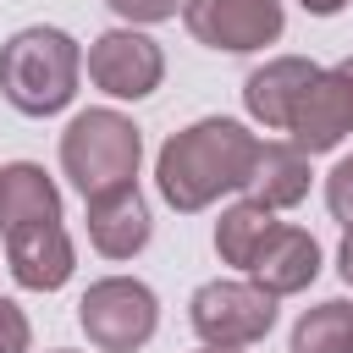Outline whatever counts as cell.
<instances>
[{
  "instance_id": "6da1fadb",
  "label": "cell",
  "mask_w": 353,
  "mask_h": 353,
  "mask_svg": "<svg viewBox=\"0 0 353 353\" xmlns=\"http://www.w3.org/2000/svg\"><path fill=\"white\" fill-rule=\"evenodd\" d=\"M254 154H259V138L232 121V116H204L182 132H171L160 143V160H154V182H160V199L176 210V215H193V210H210L221 193L243 188L248 171H254Z\"/></svg>"
},
{
  "instance_id": "7a4b0ae2",
  "label": "cell",
  "mask_w": 353,
  "mask_h": 353,
  "mask_svg": "<svg viewBox=\"0 0 353 353\" xmlns=\"http://www.w3.org/2000/svg\"><path fill=\"white\" fill-rule=\"evenodd\" d=\"M83 50L61 28H22L0 44V94L22 116H55L72 105Z\"/></svg>"
},
{
  "instance_id": "3957f363",
  "label": "cell",
  "mask_w": 353,
  "mask_h": 353,
  "mask_svg": "<svg viewBox=\"0 0 353 353\" xmlns=\"http://www.w3.org/2000/svg\"><path fill=\"white\" fill-rule=\"evenodd\" d=\"M138 154H143V132L121 110H83L61 132V171L72 176V188L83 199L132 188Z\"/></svg>"
},
{
  "instance_id": "277c9868",
  "label": "cell",
  "mask_w": 353,
  "mask_h": 353,
  "mask_svg": "<svg viewBox=\"0 0 353 353\" xmlns=\"http://www.w3.org/2000/svg\"><path fill=\"white\" fill-rule=\"evenodd\" d=\"M77 325L88 331V342H94L99 353H132V347H143V342L154 336L160 303H154V292H149L143 281H132V276H105V281H94V287L83 292Z\"/></svg>"
},
{
  "instance_id": "5b68a950",
  "label": "cell",
  "mask_w": 353,
  "mask_h": 353,
  "mask_svg": "<svg viewBox=\"0 0 353 353\" xmlns=\"http://www.w3.org/2000/svg\"><path fill=\"white\" fill-rule=\"evenodd\" d=\"M188 320L215 347H248L276 325V292L259 281H204L188 303Z\"/></svg>"
},
{
  "instance_id": "8992f818",
  "label": "cell",
  "mask_w": 353,
  "mask_h": 353,
  "mask_svg": "<svg viewBox=\"0 0 353 353\" xmlns=\"http://www.w3.org/2000/svg\"><path fill=\"white\" fill-rule=\"evenodd\" d=\"M182 22L210 50H265L281 39V0H182Z\"/></svg>"
},
{
  "instance_id": "52a82bcc",
  "label": "cell",
  "mask_w": 353,
  "mask_h": 353,
  "mask_svg": "<svg viewBox=\"0 0 353 353\" xmlns=\"http://www.w3.org/2000/svg\"><path fill=\"white\" fill-rule=\"evenodd\" d=\"M88 77L94 88H105L110 99H143L160 88L165 77V55L149 33L138 28H110L88 44Z\"/></svg>"
},
{
  "instance_id": "ba28073f",
  "label": "cell",
  "mask_w": 353,
  "mask_h": 353,
  "mask_svg": "<svg viewBox=\"0 0 353 353\" xmlns=\"http://www.w3.org/2000/svg\"><path fill=\"white\" fill-rule=\"evenodd\" d=\"M287 132H292V143L303 154H325L353 132V55L325 66V72H314V83L303 88Z\"/></svg>"
},
{
  "instance_id": "9c48e42d",
  "label": "cell",
  "mask_w": 353,
  "mask_h": 353,
  "mask_svg": "<svg viewBox=\"0 0 353 353\" xmlns=\"http://www.w3.org/2000/svg\"><path fill=\"white\" fill-rule=\"evenodd\" d=\"M6 237V265L28 292H55L72 276V237L61 221H28L0 232Z\"/></svg>"
},
{
  "instance_id": "30bf717a",
  "label": "cell",
  "mask_w": 353,
  "mask_h": 353,
  "mask_svg": "<svg viewBox=\"0 0 353 353\" xmlns=\"http://www.w3.org/2000/svg\"><path fill=\"white\" fill-rule=\"evenodd\" d=\"M248 276L265 287V292H276V298H287V292H303L314 276H320V243L303 232V226H270V237L254 248V259H248Z\"/></svg>"
},
{
  "instance_id": "8fae6325",
  "label": "cell",
  "mask_w": 353,
  "mask_h": 353,
  "mask_svg": "<svg viewBox=\"0 0 353 353\" xmlns=\"http://www.w3.org/2000/svg\"><path fill=\"white\" fill-rule=\"evenodd\" d=\"M314 61H303V55H276V61H265L259 72H248V83H243V105H248V116L254 121H265L270 132H287L292 127V110H298V99H303V88L314 83Z\"/></svg>"
},
{
  "instance_id": "7c38bea8",
  "label": "cell",
  "mask_w": 353,
  "mask_h": 353,
  "mask_svg": "<svg viewBox=\"0 0 353 353\" xmlns=\"http://www.w3.org/2000/svg\"><path fill=\"white\" fill-rule=\"evenodd\" d=\"M88 243L105 259H132L149 243V210L138 199V188H116L88 199Z\"/></svg>"
},
{
  "instance_id": "4fadbf2b",
  "label": "cell",
  "mask_w": 353,
  "mask_h": 353,
  "mask_svg": "<svg viewBox=\"0 0 353 353\" xmlns=\"http://www.w3.org/2000/svg\"><path fill=\"white\" fill-rule=\"evenodd\" d=\"M243 193L254 204H265V210H292L309 193V154L298 143H259Z\"/></svg>"
},
{
  "instance_id": "5bb4252c",
  "label": "cell",
  "mask_w": 353,
  "mask_h": 353,
  "mask_svg": "<svg viewBox=\"0 0 353 353\" xmlns=\"http://www.w3.org/2000/svg\"><path fill=\"white\" fill-rule=\"evenodd\" d=\"M28 221H61V193L33 160L0 165V232L28 226Z\"/></svg>"
},
{
  "instance_id": "9a60e30c",
  "label": "cell",
  "mask_w": 353,
  "mask_h": 353,
  "mask_svg": "<svg viewBox=\"0 0 353 353\" xmlns=\"http://www.w3.org/2000/svg\"><path fill=\"white\" fill-rule=\"evenodd\" d=\"M270 226H276V215H270L265 204L243 199V204L221 210V221H215V254H221L226 265L248 270V259H254V248L270 237Z\"/></svg>"
},
{
  "instance_id": "2e32d148",
  "label": "cell",
  "mask_w": 353,
  "mask_h": 353,
  "mask_svg": "<svg viewBox=\"0 0 353 353\" xmlns=\"http://www.w3.org/2000/svg\"><path fill=\"white\" fill-rule=\"evenodd\" d=\"M292 353H353V303L325 298L292 325Z\"/></svg>"
},
{
  "instance_id": "e0dca14e",
  "label": "cell",
  "mask_w": 353,
  "mask_h": 353,
  "mask_svg": "<svg viewBox=\"0 0 353 353\" xmlns=\"http://www.w3.org/2000/svg\"><path fill=\"white\" fill-rule=\"evenodd\" d=\"M325 204H331V215H336L342 226H353V154L331 165V176H325Z\"/></svg>"
},
{
  "instance_id": "ac0fdd59",
  "label": "cell",
  "mask_w": 353,
  "mask_h": 353,
  "mask_svg": "<svg viewBox=\"0 0 353 353\" xmlns=\"http://www.w3.org/2000/svg\"><path fill=\"white\" fill-rule=\"evenodd\" d=\"M28 342H33L28 314H22L11 298H0V353H28Z\"/></svg>"
},
{
  "instance_id": "d6986e66",
  "label": "cell",
  "mask_w": 353,
  "mask_h": 353,
  "mask_svg": "<svg viewBox=\"0 0 353 353\" xmlns=\"http://www.w3.org/2000/svg\"><path fill=\"white\" fill-rule=\"evenodd\" d=\"M105 6L127 22H165V17L182 11V0H105Z\"/></svg>"
},
{
  "instance_id": "ffe728a7",
  "label": "cell",
  "mask_w": 353,
  "mask_h": 353,
  "mask_svg": "<svg viewBox=\"0 0 353 353\" xmlns=\"http://www.w3.org/2000/svg\"><path fill=\"white\" fill-rule=\"evenodd\" d=\"M336 270H342V281L353 287V226H347V237H342V248H336Z\"/></svg>"
},
{
  "instance_id": "44dd1931",
  "label": "cell",
  "mask_w": 353,
  "mask_h": 353,
  "mask_svg": "<svg viewBox=\"0 0 353 353\" xmlns=\"http://www.w3.org/2000/svg\"><path fill=\"white\" fill-rule=\"evenodd\" d=\"M298 6H303L309 17H336V11L347 6V0H298Z\"/></svg>"
},
{
  "instance_id": "7402d4cb",
  "label": "cell",
  "mask_w": 353,
  "mask_h": 353,
  "mask_svg": "<svg viewBox=\"0 0 353 353\" xmlns=\"http://www.w3.org/2000/svg\"><path fill=\"white\" fill-rule=\"evenodd\" d=\"M199 353H243V347H215V342H204Z\"/></svg>"
},
{
  "instance_id": "603a6c76",
  "label": "cell",
  "mask_w": 353,
  "mask_h": 353,
  "mask_svg": "<svg viewBox=\"0 0 353 353\" xmlns=\"http://www.w3.org/2000/svg\"><path fill=\"white\" fill-rule=\"evenodd\" d=\"M55 353H72V347H55Z\"/></svg>"
}]
</instances>
